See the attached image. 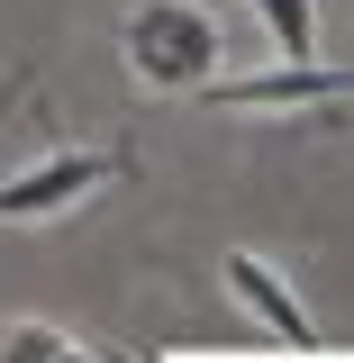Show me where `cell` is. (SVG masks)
Instances as JSON below:
<instances>
[{
    "instance_id": "cell-1",
    "label": "cell",
    "mask_w": 354,
    "mask_h": 363,
    "mask_svg": "<svg viewBox=\"0 0 354 363\" xmlns=\"http://www.w3.org/2000/svg\"><path fill=\"white\" fill-rule=\"evenodd\" d=\"M118 55L145 91H200L227 73V37L200 0H136L118 28Z\"/></svg>"
},
{
    "instance_id": "cell-2",
    "label": "cell",
    "mask_w": 354,
    "mask_h": 363,
    "mask_svg": "<svg viewBox=\"0 0 354 363\" xmlns=\"http://www.w3.org/2000/svg\"><path fill=\"white\" fill-rule=\"evenodd\" d=\"M136 182V145H55L37 155L28 173H0V227H37V218H64L100 191Z\"/></svg>"
},
{
    "instance_id": "cell-3",
    "label": "cell",
    "mask_w": 354,
    "mask_h": 363,
    "mask_svg": "<svg viewBox=\"0 0 354 363\" xmlns=\"http://www.w3.org/2000/svg\"><path fill=\"white\" fill-rule=\"evenodd\" d=\"M354 91V64H264V73H219V82H200L191 100H209V109H318V100H345Z\"/></svg>"
},
{
    "instance_id": "cell-4",
    "label": "cell",
    "mask_w": 354,
    "mask_h": 363,
    "mask_svg": "<svg viewBox=\"0 0 354 363\" xmlns=\"http://www.w3.org/2000/svg\"><path fill=\"white\" fill-rule=\"evenodd\" d=\"M227 291H236V300H245V318H255V327H264L272 345H291V354H318V345H327V336H318V318L300 309V291H291V281H282V264H272V255H255V245H227Z\"/></svg>"
},
{
    "instance_id": "cell-5",
    "label": "cell",
    "mask_w": 354,
    "mask_h": 363,
    "mask_svg": "<svg viewBox=\"0 0 354 363\" xmlns=\"http://www.w3.org/2000/svg\"><path fill=\"white\" fill-rule=\"evenodd\" d=\"M0 363H100V354L73 345L64 327H45V318H9L0 327Z\"/></svg>"
},
{
    "instance_id": "cell-6",
    "label": "cell",
    "mask_w": 354,
    "mask_h": 363,
    "mask_svg": "<svg viewBox=\"0 0 354 363\" xmlns=\"http://www.w3.org/2000/svg\"><path fill=\"white\" fill-rule=\"evenodd\" d=\"M255 18H264V37L282 64H309L318 55V0H255Z\"/></svg>"
},
{
    "instance_id": "cell-7",
    "label": "cell",
    "mask_w": 354,
    "mask_h": 363,
    "mask_svg": "<svg viewBox=\"0 0 354 363\" xmlns=\"http://www.w3.org/2000/svg\"><path fill=\"white\" fill-rule=\"evenodd\" d=\"M28 82H37V73H9V82H0V118H9V109L28 100Z\"/></svg>"
},
{
    "instance_id": "cell-8",
    "label": "cell",
    "mask_w": 354,
    "mask_h": 363,
    "mask_svg": "<svg viewBox=\"0 0 354 363\" xmlns=\"http://www.w3.org/2000/svg\"><path fill=\"white\" fill-rule=\"evenodd\" d=\"M100 363H145V354H100Z\"/></svg>"
}]
</instances>
